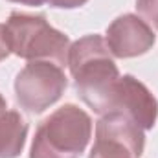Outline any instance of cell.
<instances>
[{
    "label": "cell",
    "instance_id": "1",
    "mask_svg": "<svg viewBox=\"0 0 158 158\" xmlns=\"http://www.w3.org/2000/svg\"><path fill=\"white\" fill-rule=\"evenodd\" d=\"M68 68L79 98L101 116L112 112L119 72L105 39L86 35L76 40L68 52Z\"/></svg>",
    "mask_w": 158,
    "mask_h": 158
},
{
    "label": "cell",
    "instance_id": "2",
    "mask_svg": "<svg viewBox=\"0 0 158 158\" xmlns=\"http://www.w3.org/2000/svg\"><path fill=\"white\" fill-rule=\"evenodd\" d=\"M92 136V119L77 105L66 103L39 125L30 158H79Z\"/></svg>",
    "mask_w": 158,
    "mask_h": 158
},
{
    "label": "cell",
    "instance_id": "3",
    "mask_svg": "<svg viewBox=\"0 0 158 158\" xmlns=\"http://www.w3.org/2000/svg\"><path fill=\"white\" fill-rule=\"evenodd\" d=\"M4 26L9 50L15 55L28 61H50L61 68L68 66L70 39L52 28L42 15L13 11Z\"/></svg>",
    "mask_w": 158,
    "mask_h": 158
},
{
    "label": "cell",
    "instance_id": "4",
    "mask_svg": "<svg viewBox=\"0 0 158 158\" xmlns=\"http://www.w3.org/2000/svg\"><path fill=\"white\" fill-rule=\"evenodd\" d=\"M66 86L68 79L59 64L50 61H31L17 74L15 96L22 109L40 114L64 94Z\"/></svg>",
    "mask_w": 158,
    "mask_h": 158
},
{
    "label": "cell",
    "instance_id": "5",
    "mask_svg": "<svg viewBox=\"0 0 158 158\" xmlns=\"http://www.w3.org/2000/svg\"><path fill=\"white\" fill-rule=\"evenodd\" d=\"M105 42L110 53L118 59L138 57L153 48L155 31L143 19L132 13H125L112 20V24L107 28Z\"/></svg>",
    "mask_w": 158,
    "mask_h": 158
},
{
    "label": "cell",
    "instance_id": "6",
    "mask_svg": "<svg viewBox=\"0 0 158 158\" xmlns=\"http://www.w3.org/2000/svg\"><path fill=\"white\" fill-rule=\"evenodd\" d=\"M112 112H121L143 131L153 129L158 118V101L151 90L132 76H119Z\"/></svg>",
    "mask_w": 158,
    "mask_h": 158
},
{
    "label": "cell",
    "instance_id": "7",
    "mask_svg": "<svg viewBox=\"0 0 158 158\" xmlns=\"http://www.w3.org/2000/svg\"><path fill=\"white\" fill-rule=\"evenodd\" d=\"M96 140L125 147L136 158L142 156L145 147L143 129L121 112H109L101 116L96 125Z\"/></svg>",
    "mask_w": 158,
    "mask_h": 158
},
{
    "label": "cell",
    "instance_id": "8",
    "mask_svg": "<svg viewBox=\"0 0 158 158\" xmlns=\"http://www.w3.org/2000/svg\"><path fill=\"white\" fill-rule=\"evenodd\" d=\"M28 123L17 110H6L0 116V158H17L26 143Z\"/></svg>",
    "mask_w": 158,
    "mask_h": 158
},
{
    "label": "cell",
    "instance_id": "9",
    "mask_svg": "<svg viewBox=\"0 0 158 158\" xmlns=\"http://www.w3.org/2000/svg\"><path fill=\"white\" fill-rule=\"evenodd\" d=\"M90 158H136L131 151H127L125 147H119L109 142H101L96 140L94 147L90 151Z\"/></svg>",
    "mask_w": 158,
    "mask_h": 158
},
{
    "label": "cell",
    "instance_id": "10",
    "mask_svg": "<svg viewBox=\"0 0 158 158\" xmlns=\"http://www.w3.org/2000/svg\"><path fill=\"white\" fill-rule=\"evenodd\" d=\"M136 9L149 26L158 30V0H136Z\"/></svg>",
    "mask_w": 158,
    "mask_h": 158
},
{
    "label": "cell",
    "instance_id": "11",
    "mask_svg": "<svg viewBox=\"0 0 158 158\" xmlns=\"http://www.w3.org/2000/svg\"><path fill=\"white\" fill-rule=\"evenodd\" d=\"M86 2L88 0H46V4H50L52 7H63V9H74Z\"/></svg>",
    "mask_w": 158,
    "mask_h": 158
},
{
    "label": "cell",
    "instance_id": "12",
    "mask_svg": "<svg viewBox=\"0 0 158 158\" xmlns=\"http://www.w3.org/2000/svg\"><path fill=\"white\" fill-rule=\"evenodd\" d=\"M9 53H11V50H9V42H7V35H6V26L0 24V61H4Z\"/></svg>",
    "mask_w": 158,
    "mask_h": 158
},
{
    "label": "cell",
    "instance_id": "13",
    "mask_svg": "<svg viewBox=\"0 0 158 158\" xmlns=\"http://www.w3.org/2000/svg\"><path fill=\"white\" fill-rule=\"evenodd\" d=\"M7 2H15V4H22V6H31V7L46 4V0H7Z\"/></svg>",
    "mask_w": 158,
    "mask_h": 158
},
{
    "label": "cell",
    "instance_id": "14",
    "mask_svg": "<svg viewBox=\"0 0 158 158\" xmlns=\"http://www.w3.org/2000/svg\"><path fill=\"white\" fill-rule=\"evenodd\" d=\"M6 110H7V105H6V99H4V98L0 96V116H2V114H4Z\"/></svg>",
    "mask_w": 158,
    "mask_h": 158
}]
</instances>
